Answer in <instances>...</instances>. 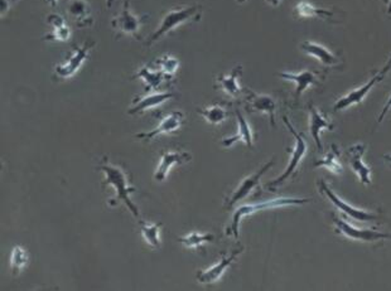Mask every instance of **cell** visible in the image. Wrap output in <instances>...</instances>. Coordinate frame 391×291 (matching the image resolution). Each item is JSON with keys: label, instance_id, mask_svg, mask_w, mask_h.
<instances>
[{"label": "cell", "instance_id": "1", "mask_svg": "<svg viewBox=\"0 0 391 291\" xmlns=\"http://www.w3.org/2000/svg\"><path fill=\"white\" fill-rule=\"evenodd\" d=\"M96 169L105 174V180L102 182V187L111 185L115 189V197L109 200V205L116 206L119 203H124L128 208L129 212H131V214L139 220L140 218L139 208L133 202V199L130 198V194L136 192V188L129 185L128 174L122 171L120 167L110 163L107 160V156H104V159L96 167Z\"/></svg>", "mask_w": 391, "mask_h": 291}, {"label": "cell", "instance_id": "2", "mask_svg": "<svg viewBox=\"0 0 391 291\" xmlns=\"http://www.w3.org/2000/svg\"><path fill=\"white\" fill-rule=\"evenodd\" d=\"M309 202H312V199L280 197V198L259 202V203H253V205H244V206L239 207L235 211L234 214H233L231 223L225 229V234L226 236H233L234 238L237 240L239 236H240V223H242V218L256 214V212L266 211V209H274V208H280V207L303 206V205H307Z\"/></svg>", "mask_w": 391, "mask_h": 291}, {"label": "cell", "instance_id": "3", "mask_svg": "<svg viewBox=\"0 0 391 291\" xmlns=\"http://www.w3.org/2000/svg\"><path fill=\"white\" fill-rule=\"evenodd\" d=\"M201 17H202L201 6H185V7L171 9L162 18V21L159 27L156 29V32L148 38L147 46H152L153 43L158 42L162 37L171 33L174 29H177L183 24L199 21Z\"/></svg>", "mask_w": 391, "mask_h": 291}, {"label": "cell", "instance_id": "4", "mask_svg": "<svg viewBox=\"0 0 391 291\" xmlns=\"http://www.w3.org/2000/svg\"><path fill=\"white\" fill-rule=\"evenodd\" d=\"M283 121H284L285 126L288 128L293 138H294V147H293L292 150L287 149L288 153L291 154V158H289V163H288V167L285 168L284 173L266 185V188L271 192H275L280 185H283L285 180H288L289 178L292 177L293 174L298 169L299 165L302 163L303 158L306 156L307 151H308V144H307L304 135L295 130L292 122L289 121L287 116H283Z\"/></svg>", "mask_w": 391, "mask_h": 291}, {"label": "cell", "instance_id": "5", "mask_svg": "<svg viewBox=\"0 0 391 291\" xmlns=\"http://www.w3.org/2000/svg\"><path fill=\"white\" fill-rule=\"evenodd\" d=\"M389 71H391V56L384 67H383L380 71L377 72L374 77L369 79L365 85L358 87V88H356L354 91H351V93L337 100L336 104L334 105V113L343 111V110L354 106V105H360L363 100L366 99V96L370 93L371 90H372L379 82H381V81L384 79L385 76L389 73Z\"/></svg>", "mask_w": 391, "mask_h": 291}, {"label": "cell", "instance_id": "6", "mask_svg": "<svg viewBox=\"0 0 391 291\" xmlns=\"http://www.w3.org/2000/svg\"><path fill=\"white\" fill-rule=\"evenodd\" d=\"M274 165V159H271V162H268L266 164H264L263 167L259 169V171L251 174V176H248L246 178H244L240 185H237V188L235 189L234 192H231V194H228V197L224 200V208L225 209H233L235 205H237L239 202H242L245 198H248L251 193L259 189L260 188V180H262V177L266 171L271 169V167Z\"/></svg>", "mask_w": 391, "mask_h": 291}, {"label": "cell", "instance_id": "7", "mask_svg": "<svg viewBox=\"0 0 391 291\" xmlns=\"http://www.w3.org/2000/svg\"><path fill=\"white\" fill-rule=\"evenodd\" d=\"M95 47L93 41L85 42L82 46H75L72 52L64 64H57L55 67V77L58 79H67L71 78L80 71V68L84 66L87 58L90 56V52Z\"/></svg>", "mask_w": 391, "mask_h": 291}, {"label": "cell", "instance_id": "8", "mask_svg": "<svg viewBox=\"0 0 391 291\" xmlns=\"http://www.w3.org/2000/svg\"><path fill=\"white\" fill-rule=\"evenodd\" d=\"M317 187H318L320 193H322L323 196H326L328 200H329L340 212L346 214L349 218L358 220V222H371V220H376L380 218V214H374V212H369V211L358 209V208H356V207L347 205L345 200H342V199L329 188V185H328L323 179H318V180H317Z\"/></svg>", "mask_w": 391, "mask_h": 291}, {"label": "cell", "instance_id": "9", "mask_svg": "<svg viewBox=\"0 0 391 291\" xmlns=\"http://www.w3.org/2000/svg\"><path fill=\"white\" fill-rule=\"evenodd\" d=\"M147 19V15L138 17L134 15L130 9L129 0L124 1V6L121 9L120 13L113 18L111 26L114 28L115 32L119 33V36H133L136 39H140V29H142L143 23Z\"/></svg>", "mask_w": 391, "mask_h": 291}, {"label": "cell", "instance_id": "10", "mask_svg": "<svg viewBox=\"0 0 391 291\" xmlns=\"http://www.w3.org/2000/svg\"><path fill=\"white\" fill-rule=\"evenodd\" d=\"M334 220V231L336 234H342L354 241L377 242L391 240V234L388 232H379L372 229H363V228H356L347 223L343 218L337 217L332 214Z\"/></svg>", "mask_w": 391, "mask_h": 291}, {"label": "cell", "instance_id": "11", "mask_svg": "<svg viewBox=\"0 0 391 291\" xmlns=\"http://www.w3.org/2000/svg\"><path fill=\"white\" fill-rule=\"evenodd\" d=\"M242 252H244V246H240L239 249L231 251L228 255L226 252H224L219 263H215L206 270L197 271V274H196L197 281L203 285L216 284L221 277L224 276L225 271L228 270V267L231 266V263H234L235 260L242 255Z\"/></svg>", "mask_w": 391, "mask_h": 291}, {"label": "cell", "instance_id": "12", "mask_svg": "<svg viewBox=\"0 0 391 291\" xmlns=\"http://www.w3.org/2000/svg\"><path fill=\"white\" fill-rule=\"evenodd\" d=\"M185 114L182 111H174V113L167 115L165 118H163L156 129H153L150 131L138 133V134H136V138L144 140V142H150V140L156 139V136L170 135V134L176 133L177 130L185 125Z\"/></svg>", "mask_w": 391, "mask_h": 291}, {"label": "cell", "instance_id": "13", "mask_svg": "<svg viewBox=\"0 0 391 291\" xmlns=\"http://www.w3.org/2000/svg\"><path fill=\"white\" fill-rule=\"evenodd\" d=\"M176 97V93L173 91H158L153 90L147 93L145 96H142L139 99L133 101V106L128 110L129 115H142L149 110H153L156 107L161 106L164 102Z\"/></svg>", "mask_w": 391, "mask_h": 291}, {"label": "cell", "instance_id": "14", "mask_svg": "<svg viewBox=\"0 0 391 291\" xmlns=\"http://www.w3.org/2000/svg\"><path fill=\"white\" fill-rule=\"evenodd\" d=\"M246 109L251 113L268 115L271 119V126L275 128L277 102L269 95L256 93L251 90H246Z\"/></svg>", "mask_w": 391, "mask_h": 291}, {"label": "cell", "instance_id": "15", "mask_svg": "<svg viewBox=\"0 0 391 291\" xmlns=\"http://www.w3.org/2000/svg\"><path fill=\"white\" fill-rule=\"evenodd\" d=\"M192 160V156L188 151H164L158 164L154 179L156 182H164L168 177V173L174 165H185Z\"/></svg>", "mask_w": 391, "mask_h": 291}, {"label": "cell", "instance_id": "16", "mask_svg": "<svg viewBox=\"0 0 391 291\" xmlns=\"http://www.w3.org/2000/svg\"><path fill=\"white\" fill-rule=\"evenodd\" d=\"M235 115H236V119H237V130H236V134L233 136H228V138H225L221 140V145L224 148H230L233 147L236 142H244L248 148H253L254 147V131L253 129L249 125V122L246 120V118L242 115L240 110H236L235 111Z\"/></svg>", "mask_w": 391, "mask_h": 291}, {"label": "cell", "instance_id": "17", "mask_svg": "<svg viewBox=\"0 0 391 291\" xmlns=\"http://www.w3.org/2000/svg\"><path fill=\"white\" fill-rule=\"evenodd\" d=\"M278 77L283 78L285 81L295 84V100L300 99V96L306 91L309 86L320 85V72L303 70L299 73L291 72H279Z\"/></svg>", "mask_w": 391, "mask_h": 291}, {"label": "cell", "instance_id": "18", "mask_svg": "<svg viewBox=\"0 0 391 291\" xmlns=\"http://www.w3.org/2000/svg\"><path fill=\"white\" fill-rule=\"evenodd\" d=\"M366 151L365 144H355L349 148L347 154L349 158V165L360 182L365 185H371V169L363 163V156Z\"/></svg>", "mask_w": 391, "mask_h": 291}, {"label": "cell", "instance_id": "19", "mask_svg": "<svg viewBox=\"0 0 391 291\" xmlns=\"http://www.w3.org/2000/svg\"><path fill=\"white\" fill-rule=\"evenodd\" d=\"M309 110V131L312 135L313 140L316 142V147L320 151H323L322 142H320V133L322 130H334V125L328 120L327 116L320 111L313 104L308 105Z\"/></svg>", "mask_w": 391, "mask_h": 291}, {"label": "cell", "instance_id": "20", "mask_svg": "<svg viewBox=\"0 0 391 291\" xmlns=\"http://www.w3.org/2000/svg\"><path fill=\"white\" fill-rule=\"evenodd\" d=\"M300 48L308 56L317 58L320 61V64H322V66H325V67L334 68V67H338L341 64L340 58L337 57L334 52H331L325 46L318 44V43L306 41V42L300 44Z\"/></svg>", "mask_w": 391, "mask_h": 291}, {"label": "cell", "instance_id": "21", "mask_svg": "<svg viewBox=\"0 0 391 291\" xmlns=\"http://www.w3.org/2000/svg\"><path fill=\"white\" fill-rule=\"evenodd\" d=\"M242 66H236L231 70L228 75H220L216 79L215 88L220 90L226 93L230 97L236 99L242 93V87L240 85V77H242Z\"/></svg>", "mask_w": 391, "mask_h": 291}, {"label": "cell", "instance_id": "22", "mask_svg": "<svg viewBox=\"0 0 391 291\" xmlns=\"http://www.w3.org/2000/svg\"><path fill=\"white\" fill-rule=\"evenodd\" d=\"M67 13L80 28H87L93 24L91 6L89 0H70L67 4Z\"/></svg>", "mask_w": 391, "mask_h": 291}, {"label": "cell", "instance_id": "23", "mask_svg": "<svg viewBox=\"0 0 391 291\" xmlns=\"http://www.w3.org/2000/svg\"><path fill=\"white\" fill-rule=\"evenodd\" d=\"M47 21L52 26V32L50 35L43 37V41H58L66 42L71 37V29L66 24L64 17L58 15H50Z\"/></svg>", "mask_w": 391, "mask_h": 291}, {"label": "cell", "instance_id": "24", "mask_svg": "<svg viewBox=\"0 0 391 291\" xmlns=\"http://www.w3.org/2000/svg\"><path fill=\"white\" fill-rule=\"evenodd\" d=\"M313 167H325L328 171H332L334 174H341L343 168L341 163V150L338 149V147L336 144L331 145V149L327 154L325 156L323 159L316 160L313 163Z\"/></svg>", "mask_w": 391, "mask_h": 291}, {"label": "cell", "instance_id": "25", "mask_svg": "<svg viewBox=\"0 0 391 291\" xmlns=\"http://www.w3.org/2000/svg\"><path fill=\"white\" fill-rule=\"evenodd\" d=\"M197 111L211 125H220L224 121L228 120V118L230 116L228 104H214L212 106L199 109Z\"/></svg>", "mask_w": 391, "mask_h": 291}, {"label": "cell", "instance_id": "26", "mask_svg": "<svg viewBox=\"0 0 391 291\" xmlns=\"http://www.w3.org/2000/svg\"><path fill=\"white\" fill-rule=\"evenodd\" d=\"M131 78H140V79H143V82L145 84V88L149 90V91H153L161 86L165 76L161 71L152 70L148 64H144L142 68H139Z\"/></svg>", "mask_w": 391, "mask_h": 291}, {"label": "cell", "instance_id": "27", "mask_svg": "<svg viewBox=\"0 0 391 291\" xmlns=\"http://www.w3.org/2000/svg\"><path fill=\"white\" fill-rule=\"evenodd\" d=\"M294 15L298 18H313V17H318V18H332L334 15V10L329 9H323V8H317L308 1H300L295 8H294Z\"/></svg>", "mask_w": 391, "mask_h": 291}, {"label": "cell", "instance_id": "28", "mask_svg": "<svg viewBox=\"0 0 391 291\" xmlns=\"http://www.w3.org/2000/svg\"><path fill=\"white\" fill-rule=\"evenodd\" d=\"M163 227L162 223H147L140 220V232L144 240L153 249L161 247V229Z\"/></svg>", "mask_w": 391, "mask_h": 291}, {"label": "cell", "instance_id": "29", "mask_svg": "<svg viewBox=\"0 0 391 291\" xmlns=\"http://www.w3.org/2000/svg\"><path fill=\"white\" fill-rule=\"evenodd\" d=\"M216 240L214 234H199V232H192L183 237H179L178 241L181 242L187 249H199L205 243H211Z\"/></svg>", "mask_w": 391, "mask_h": 291}, {"label": "cell", "instance_id": "30", "mask_svg": "<svg viewBox=\"0 0 391 291\" xmlns=\"http://www.w3.org/2000/svg\"><path fill=\"white\" fill-rule=\"evenodd\" d=\"M27 263H28L27 251L21 246H15L10 254V270L13 272V275L15 276L19 275V272L26 267Z\"/></svg>", "mask_w": 391, "mask_h": 291}, {"label": "cell", "instance_id": "31", "mask_svg": "<svg viewBox=\"0 0 391 291\" xmlns=\"http://www.w3.org/2000/svg\"><path fill=\"white\" fill-rule=\"evenodd\" d=\"M156 64L159 66L161 72L163 73L165 78H171L177 73L178 67H179V61L177 58L170 56V55H164L161 58L156 59Z\"/></svg>", "mask_w": 391, "mask_h": 291}, {"label": "cell", "instance_id": "32", "mask_svg": "<svg viewBox=\"0 0 391 291\" xmlns=\"http://www.w3.org/2000/svg\"><path fill=\"white\" fill-rule=\"evenodd\" d=\"M391 109V96L386 101V104H385L384 109H383V111H381V114L379 115V119H377V122L380 124V122H383V120L385 119V116L386 114L389 113V110Z\"/></svg>", "mask_w": 391, "mask_h": 291}, {"label": "cell", "instance_id": "33", "mask_svg": "<svg viewBox=\"0 0 391 291\" xmlns=\"http://www.w3.org/2000/svg\"><path fill=\"white\" fill-rule=\"evenodd\" d=\"M280 1H282V0H266V3H269L273 7H278V6L280 4Z\"/></svg>", "mask_w": 391, "mask_h": 291}, {"label": "cell", "instance_id": "34", "mask_svg": "<svg viewBox=\"0 0 391 291\" xmlns=\"http://www.w3.org/2000/svg\"><path fill=\"white\" fill-rule=\"evenodd\" d=\"M46 3H48L52 7H56L57 6L58 0H46Z\"/></svg>", "mask_w": 391, "mask_h": 291}, {"label": "cell", "instance_id": "35", "mask_svg": "<svg viewBox=\"0 0 391 291\" xmlns=\"http://www.w3.org/2000/svg\"><path fill=\"white\" fill-rule=\"evenodd\" d=\"M383 158H384L385 160H386V162H388V163L390 164L391 165V156H388V154H385V156H383Z\"/></svg>", "mask_w": 391, "mask_h": 291}, {"label": "cell", "instance_id": "36", "mask_svg": "<svg viewBox=\"0 0 391 291\" xmlns=\"http://www.w3.org/2000/svg\"><path fill=\"white\" fill-rule=\"evenodd\" d=\"M113 6V0H107V7L110 8Z\"/></svg>", "mask_w": 391, "mask_h": 291}, {"label": "cell", "instance_id": "37", "mask_svg": "<svg viewBox=\"0 0 391 291\" xmlns=\"http://www.w3.org/2000/svg\"><path fill=\"white\" fill-rule=\"evenodd\" d=\"M388 15H391V0L389 1V6H388Z\"/></svg>", "mask_w": 391, "mask_h": 291}, {"label": "cell", "instance_id": "38", "mask_svg": "<svg viewBox=\"0 0 391 291\" xmlns=\"http://www.w3.org/2000/svg\"><path fill=\"white\" fill-rule=\"evenodd\" d=\"M245 1H246V0H236V3H237V4H244Z\"/></svg>", "mask_w": 391, "mask_h": 291}]
</instances>
